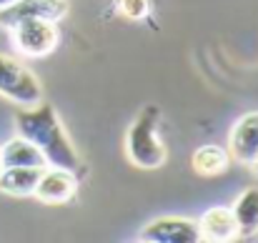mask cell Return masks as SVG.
<instances>
[{"label": "cell", "mask_w": 258, "mask_h": 243, "mask_svg": "<svg viewBox=\"0 0 258 243\" xmlns=\"http://www.w3.org/2000/svg\"><path fill=\"white\" fill-rule=\"evenodd\" d=\"M13 0H0V8H5V5H10Z\"/></svg>", "instance_id": "obj_16"}, {"label": "cell", "mask_w": 258, "mask_h": 243, "mask_svg": "<svg viewBox=\"0 0 258 243\" xmlns=\"http://www.w3.org/2000/svg\"><path fill=\"white\" fill-rule=\"evenodd\" d=\"M251 168H253V170H256V175H258V158L253 163H251Z\"/></svg>", "instance_id": "obj_15"}, {"label": "cell", "mask_w": 258, "mask_h": 243, "mask_svg": "<svg viewBox=\"0 0 258 243\" xmlns=\"http://www.w3.org/2000/svg\"><path fill=\"white\" fill-rule=\"evenodd\" d=\"M158 126H161V108L148 103L141 108V113L136 115V120L131 123V128L125 133L128 161L143 170L161 168L168 158V151H166V143L161 141Z\"/></svg>", "instance_id": "obj_2"}, {"label": "cell", "mask_w": 258, "mask_h": 243, "mask_svg": "<svg viewBox=\"0 0 258 243\" xmlns=\"http://www.w3.org/2000/svg\"><path fill=\"white\" fill-rule=\"evenodd\" d=\"M115 10L125 20H146L151 13V0H115Z\"/></svg>", "instance_id": "obj_14"}, {"label": "cell", "mask_w": 258, "mask_h": 243, "mask_svg": "<svg viewBox=\"0 0 258 243\" xmlns=\"http://www.w3.org/2000/svg\"><path fill=\"white\" fill-rule=\"evenodd\" d=\"M196 226H198V238L206 243H231L241 238L238 223L228 206H213V208L203 211V216L196 221Z\"/></svg>", "instance_id": "obj_9"}, {"label": "cell", "mask_w": 258, "mask_h": 243, "mask_svg": "<svg viewBox=\"0 0 258 243\" xmlns=\"http://www.w3.org/2000/svg\"><path fill=\"white\" fill-rule=\"evenodd\" d=\"M0 95L20 108H28L43 100V85L28 66L0 53Z\"/></svg>", "instance_id": "obj_3"}, {"label": "cell", "mask_w": 258, "mask_h": 243, "mask_svg": "<svg viewBox=\"0 0 258 243\" xmlns=\"http://www.w3.org/2000/svg\"><path fill=\"white\" fill-rule=\"evenodd\" d=\"M228 153L243 165H251L258 158V110L243 113L228 133Z\"/></svg>", "instance_id": "obj_8"}, {"label": "cell", "mask_w": 258, "mask_h": 243, "mask_svg": "<svg viewBox=\"0 0 258 243\" xmlns=\"http://www.w3.org/2000/svg\"><path fill=\"white\" fill-rule=\"evenodd\" d=\"M193 170L201 175V178H218L228 170L231 165V153L216 143H206L201 148L193 151V158H190Z\"/></svg>", "instance_id": "obj_12"}, {"label": "cell", "mask_w": 258, "mask_h": 243, "mask_svg": "<svg viewBox=\"0 0 258 243\" xmlns=\"http://www.w3.org/2000/svg\"><path fill=\"white\" fill-rule=\"evenodd\" d=\"M233 218L238 223V233L241 238H253L258 236V188L248 186L241 191V196L236 198V203L231 206Z\"/></svg>", "instance_id": "obj_13"}, {"label": "cell", "mask_w": 258, "mask_h": 243, "mask_svg": "<svg viewBox=\"0 0 258 243\" xmlns=\"http://www.w3.org/2000/svg\"><path fill=\"white\" fill-rule=\"evenodd\" d=\"M141 243H198V226L193 218L166 216L143 226L136 236Z\"/></svg>", "instance_id": "obj_6"}, {"label": "cell", "mask_w": 258, "mask_h": 243, "mask_svg": "<svg viewBox=\"0 0 258 243\" xmlns=\"http://www.w3.org/2000/svg\"><path fill=\"white\" fill-rule=\"evenodd\" d=\"M0 165L10 168V165H30V168H45L43 153L23 136H13L10 141H5L0 146Z\"/></svg>", "instance_id": "obj_11"}, {"label": "cell", "mask_w": 258, "mask_h": 243, "mask_svg": "<svg viewBox=\"0 0 258 243\" xmlns=\"http://www.w3.org/2000/svg\"><path fill=\"white\" fill-rule=\"evenodd\" d=\"M0 168H3V165H0Z\"/></svg>", "instance_id": "obj_17"}, {"label": "cell", "mask_w": 258, "mask_h": 243, "mask_svg": "<svg viewBox=\"0 0 258 243\" xmlns=\"http://www.w3.org/2000/svg\"><path fill=\"white\" fill-rule=\"evenodd\" d=\"M8 30H10V43H13L15 53H20L25 58H45L60 43L58 23L43 20V18L23 20V23L8 28Z\"/></svg>", "instance_id": "obj_4"}, {"label": "cell", "mask_w": 258, "mask_h": 243, "mask_svg": "<svg viewBox=\"0 0 258 243\" xmlns=\"http://www.w3.org/2000/svg\"><path fill=\"white\" fill-rule=\"evenodd\" d=\"M68 13V0H13L10 5L0 8V25L8 30L23 20H53L58 23Z\"/></svg>", "instance_id": "obj_5"}, {"label": "cell", "mask_w": 258, "mask_h": 243, "mask_svg": "<svg viewBox=\"0 0 258 243\" xmlns=\"http://www.w3.org/2000/svg\"><path fill=\"white\" fill-rule=\"evenodd\" d=\"M40 173H43V168H30V165L0 168V193L13 196V198H28V196H33Z\"/></svg>", "instance_id": "obj_10"}, {"label": "cell", "mask_w": 258, "mask_h": 243, "mask_svg": "<svg viewBox=\"0 0 258 243\" xmlns=\"http://www.w3.org/2000/svg\"><path fill=\"white\" fill-rule=\"evenodd\" d=\"M76 191H78V175L73 170L45 165L43 173H40V178H38V186H35L33 196L40 203L60 206V203H68L76 196Z\"/></svg>", "instance_id": "obj_7"}, {"label": "cell", "mask_w": 258, "mask_h": 243, "mask_svg": "<svg viewBox=\"0 0 258 243\" xmlns=\"http://www.w3.org/2000/svg\"><path fill=\"white\" fill-rule=\"evenodd\" d=\"M15 128H18V136L28 138L43 153L45 165L66 168V170H73L76 175L83 170L81 156H78L76 146L71 143V138L58 118V110L50 103L40 100L38 105H28V108L18 110Z\"/></svg>", "instance_id": "obj_1"}]
</instances>
